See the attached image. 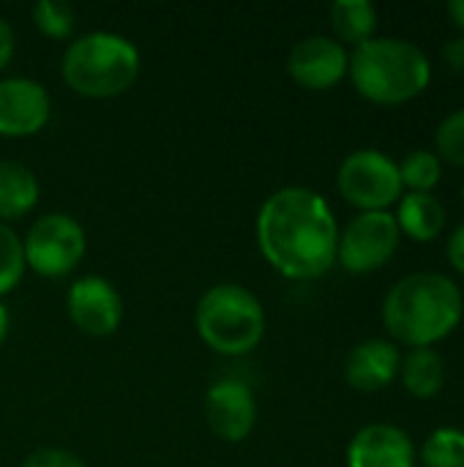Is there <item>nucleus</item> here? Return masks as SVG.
<instances>
[{"label": "nucleus", "mask_w": 464, "mask_h": 467, "mask_svg": "<svg viewBox=\"0 0 464 467\" xmlns=\"http://www.w3.org/2000/svg\"><path fill=\"white\" fill-rule=\"evenodd\" d=\"M257 246L287 279L312 282L336 265L339 222L328 200L309 186L276 189L257 213Z\"/></svg>", "instance_id": "f257e3e1"}, {"label": "nucleus", "mask_w": 464, "mask_h": 467, "mask_svg": "<svg viewBox=\"0 0 464 467\" xmlns=\"http://www.w3.org/2000/svg\"><path fill=\"white\" fill-rule=\"evenodd\" d=\"M380 315L394 345L435 348L459 328L464 296L449 274L416 271L386 293Z\"/></svg>", "instance_id": "f03ea898"}, {"label": "nucleus", "mask_w": 464, "mask_h": 467, "mask_svg": "<svg viewBox=\"0 0 464 467\" xmlns=\"http://www.w3.org/2000/svg\"><path fill=\"white\" fill-rule=\"evenodd\" d=\"M347 77L366 101L399 107L418 99L429 88L432 63L416 41L375 36L350 52Z\"/></svg>", "instance_id": "7ed1b4c3"}, {"label": "nucleus", "mask_w": 464, "mask_h": 467, "mask_svg": "<svg viewBox=\"0 0 464 467\" xmlns=\"http://www.w3.org/2000/svg\"><path fill=\"white\" fill-rule=\"evenodd\" d=\"M139 49L118 33L93 30L74 38L60 60L63 82L85 99H115L139 77Z\"/></svg>", "instance_id": "20e7f679"}, {"label": "nucleus", "mask_w": 464, "mask_h": 467, "mask_svg": "<svg viewBox=\"0 0 464 467\" xmlns=\"http://www.w3.org/2000/svg\"><path fill=\"white\" fill-rule=\"evenodd\" d=\"M265 309L260 298L235 282L213 285L194 309L200 339L219 356H249L265 337Z\"/></svg>", "instance_id": "39448f33"}, {"label": "nucleus", "mask_w": 464, "mask_h": 467, "mask_svg": "<svg viewBox=\"0 0 464 467\" xmlns=\"http://www.w3.org/2000/svg\"><path fill=\"white\" fill-rule=\"evenodd\" d=\"M336 189L345 202L358 208V213L388 211L405 194L399 164L377 148L347 153L336 172Z\"/></svg>", "instance_id": "423d86ee"}, {"label": "nucleus", "mask_w": 464, "mask_h": 467, "mask_svg": "<svg viewBox=\"0 0 464 467\" xmlns=\"http://www.w3.org/2000/svg\"><path fill=\"white\" fill-rule=\"evenodd\" d=\"M25 265L44 279L68 276L88 252L82 224L68 213H44L36 219L22 241Z\"/></svg>", "instance_id": "0eeeda50"}, {"label": "nucleus", "mask_w": 464, "mask_h": 467, "mask_svg": "<svg viewBox=\"0 0 464 467\" xmlns=\"http://www.w3.org/2000/svg\"><path fill=\"white\" fill-rule=\"evenodd\" d=\"M399 244H402V233L391 211L356 213L339 230L336 263L356 276L375 274L394 260Z\"/></svg>", "instance_id": "6e6552de"}, {"label": "nucleus", "mask_w": 464, "mask_h": 467, "mask_svg": "<svg viewBox=\"0 0 464 467\" xmlns=\"http://www.w3.org/2000/svg\"><path fill=\"white\" fill-rule=\"evenodd\" d=\"M350 68V52L334 36H306L293 44L287 55V74L306 90L336 88Z\"/></svg>", "instance_id": "1a4fd4ad"}, {"label": "nucleus", "mask_w": 464, "mask_h": 467, "mask_svg": "<svg viewBox=\"0 0 464 467\" xmlns=\"http://www.w3.org/2000/svg\"><path fill=\"white\" fill-rule=\"evenodd\" d=\"M68 320L88 337H109L123 320V298L118 287L104 276H82L66 296Z\"/></svg>", "instance_id": "9d476101"}, {"label": "nucleus", "mask_w": 464, "mask_h": 467, "mask_svg": "<svg viewBox=\"0 0 464 467\" xmlns=\"http://www.w3.org/2000/svg\"><path fill=\"white\" fill-rule=\"evenodd\" d=\"M205 421L211 432L227 443H241L257 424V400L249 383L238 378L216 380L205 394Z\"/></svg>", "instance_id": "9b49d317"}, {"label": "nucleus", "mask_w": 464, "mask_h": 467, "mask_svg": "<svg viewBox=\"0 0 464 467\" xmlns=\"http://www.w3.org/2000/svg\"><path fill=\"white\" fill-rule=\"evenodd\" d=\"M52 115L46 88L30 77L0 79V137H33Z\"/></svg>", "instance_id": "f8f14e48"}, {"label": "nucleus", "mask_w": 464, "mask_h": 467, "mask_svg": "<svg viewBox=\"0 0 464 467\" xmlns=\"http://www.w3.org/2000/svg\"><path fill=\"white\" fill-rule=\"evenodd\" d=\"M347 467H416V446L397 424H366L347 443Z\"/></svg>", "instance_id": "ddd939ff"}, {"label": "nucleus", "mask_w": 464, "mask_h": 467, "mask_svg": "<svg viewBox=\"0 0 464 467\" xmlns=\"http://www.w3.org/2000/svg\"><path fill=\"white\" fill-rule=\"evenodd\" d=\"M402 350L391 339H364L345 358V380L361 394H377L399 378Z\"/></svg>", "instance_id": "4468645a"}, {"label": "nucleus", "mask_w": 464, "mask_h": 467, "mask_svg": "<svg viewBox=\"0 0 464 467\" xmlns=\"http://www.w3.org/2000/svg\"><path fill=\"white\" fill-rule=\"evenodd\" d=\"M394 219H397L402 238H410L416 244H429L443 235L449 213L435 194L405 192L402 200L397 202Z\"/></svg>", "instance_id": "2eb2a0df"}, {"label": "nucleus", "mask_w": 464, "mask_h": 467, "mask_svg": "<svg viewBox=\"0 0 464 467\" xmlns=\"http://www.w3.org/2000/svg\"><path fill=\"white\" fill-rule=\"evenodd\" d=\"M41 186L36 172L14 159H0V222H16L27 216L38 202Z\"/></svg>", "instance_id": "dca6fc26"}, {"label": "nucleus", "mask_w": 464, "mask_h": 467, "mask_svg": "<svg viewBox=\"0 0 464 467\" xmlns=\"http://www.w3.org/2000/svg\"><path fill=\"white\" fill-rule=\"evenodd\" d=\"M446 358L435 348H416L402 356L399 380L413 400H435L446 389Z\"/></svg>", "instance_id": "f3484780"}, {"label": "nucleus", "mask_w": 464, "mask_h": 467, "mask_svg": "<svg viewBox=\"0 0 464 467\" xmlns=\"http://www.w3.org/2000/svg\"><path fill=\"white\" fill-rule=\"evenodd\" d=\"M334 38L342 47H361L377 33V8L369 0H336L328 11Z\"/></svg>", "instance_id": "a211bd4d"}, {"label": "nucleus", "mask_w": 464, "mask_h": 467, "mask_svg": "<svg viewBox=\"0 0 464 467\" xmlns=\"http://www.w3.org/2000/svg\"><path fill=\"white\" fill-rule=\"evenodd\" d=\"M397 164H399V178H402L405 192L432 194L435 186L443 181V161L435 150L416 148Z\"/></svg>", "instance_id": "6ab92c4d"}, {"label": "nucleus", "mask_w": 464, "mask_h": 467, "mask_svg": "<svg viewBox=\"0 0 464 467\" xmlns=\"http://www.w3.org/2000/svg\"><path fill=\"white\" fill-rule=\"evenodd\" d=\"M421 467H464V430L440 427L421 446Z\"/></svg>", "instance_id": "aec40b11"}, {"label": "nucleus", "mask_w": 464, "mask_h": 467, "mask_svg": "<svg viewBox=\"0 0 464 467\" xmlns=\"http://www.w3.org/2000/svg\"><path fill=\"white\" fill-rule=\"evenodd\" d=\"M25 246L22 238L0 222V296H8L25 276Z\"/></svg>", "instance_id": "412c9836"}, {"label": "nucleus", "mask_w": 464, "mask_h": 467, "mask_svg": "<svg viewBox=\"0 0 464 467\" xmlns=\"http://www.w3.org/2000/svg\"><path fill=\"white\" fill-rule=\"evenodd\" d=\"M435 153L443 164L464 170V107L449 112L435 131Z\"/></svg>", "instance_id": "4be33fe9"}, {"label": "nucleus", "mask_w": 464, "mask_h": 467, "mask_svg": "<svg viewBox=\"0 0 464 467\" xmlns=\"http://www.w3.org/2000/svg\"><path fill=\"white\" fill-rule=\"evenodd\" d=\"M33 25L46 38H68L77 25V14L68 3L60 0H38L33 5Z\"/></svg>", "instance_id": "5701e85b"}, {"label": "nucleus", "mask_w": 464, "mask_h": 467, "mask_svg": "<svg viewBox=\"0 0 464 467\" xmlns=\"http://www.w3.org/2000/svg\"><path fill=\"white\" fill-rule=\"evenodd\" d=\"M22 467H88L77 454L66 449H36Z\"/></svg>", "instance_id": "b1692460"}, {"label": "nucleus", "mask_w": 464, "mask_h": 467, "mask_svg": "<svg viewBox=\"0 0 464 467\" xmlns=\"http://www.w3.org/2000/svg\"><path fill=\"white\" fill-rule=\"evenodd\" d=\"M446 257H449L451 268L464 276V222L451 230V235L446 241Z\"/></svg>", "instance_id": "393cba45"}, {"label": "nucleus", "mask_w": 464, "mask_h": 467, "mask_svg": "<svg viewBox=\"0 0 464 467\" xmlns=\"http://www.w3.org/2000/svg\"><path fill=\"white\" fill-rule=\"evenodd\" d=\"M443 63L451 71L464 74V36H454L443 44Z\"/></svg>", "instance_id": "a878e982"}, {"label": "nucleus", "mask_w": 464, "mask_h": 467, "mask_svg": "<svg viewBox=\"0 0 464 467\" xmlns=\"http://www.w3.org/2000/svg\"><path fill=\"white\" fill-rule=\"evenodd\" d=\"M14 30H11V25H8V19L5 16H0V74L5 71V66L11 63V57H14Z\"/></svg>", "instance_id": "bb28decb"}, {"label": "nucleus", "mask_w": 464, "mask_h": 467, "mask_svg": "<svg viewBox=\"0 0 464 467\" xmlns=\"http://www.w3.org/2000/svg\"><path fill=\"white\" fill-rule=\"evenodd\" d=\"M446 11H449L451 22L457 25L459 36H464V0H451V3L446 5Z\"/></svg>", "instance_id": "cd10ccee"}, {"label": "nucleus", "mask_w": 464, "mask_h": 467, "mask_svg": "<svg viewBox=\"0 0 464 467\" xmlns=\"http://www.w3.org/2000/svg\"><path fill=\"white\" fill-rule=\"evenodd\" d=\"M8 323H11V317H8V309L0 304V345L5 342V337H8Z\"/></svg>", "instance_id": "c85d7f7f"}, {"label": "nucleus", "mask_w": 464, "mask_h": 467, "mask_svg": "<svg viewBox=\"0 0 464 467\" xmlns=\"http://www.w3.org/2000/svg\"><path fill=\"white\" fill-rule=\"evenodd\" d=\"M462 205H464V183H462Z\"/></svg>", "instance_id": "c756f323"}, {"label": "nucleus", "mask_w": 464, "mask_h": 467, "mask_svg": "<svg viewBox=\"0 0 464 467\" xmlns=\"http://www.w3.org/2000/svg\"><path fill=\"white\" fill-rule=\"evenodd\" d=\"M416 467H418V465H416Z\"/></svg>", "instance_id": "7c9ffc66"}]
</instances>
